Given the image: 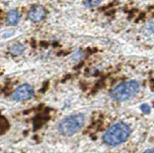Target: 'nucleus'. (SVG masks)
<instances>
[{"label": "nucleus", "instance_id": "nucleus-1", "mask_svg": "<svg viewBox=\"0 0 154 153\" xmlns=\"http://www.w3.org/2000/svg\"><path fill=\"white\" fill-rule=\"evenodd\" d=\"M131 133L128 124L124 122H116L112 124L103 134V142L109 146H117L127 141Z\"/></svg>", "mask_w": 154, "mask_h": 153}, {"label": "nucleus", "instance_id": "nucleus-2", "mask_svg": "<svg viewBox=\"0 0 154 153\" xmlns=\"http://www.w3.org/2000/svg\"><path fill=\"white\" fill-rule=\"evenodd\" d=\"M85 123V116L82 113L67 116L58 124V132L63 136H72L82 129Z\"/></svg>", "mask_w": 154, "mask_h": 153}, {"label": "nucleus", "instance_id": "nucleus-3", "mask_svg": "<svg viewBox=\"0 0 154 153\" xmlns=\"http://www.w3.org/2000/svg\"><path fill=\"white\" fill-rule=\"evenodd\" d=\"M139 83L136 80H128L122 82L113 88L110 93V96L114 101L123 102L133 98L139 91Z\"/></svg>", "mask_w": 154, "mask_h": 153}, {"label": "nucleus", "instance_id": "nucleus-4", "mask_svg": "<svg viewBox=\"0 0 154 153\" xmlns=\"http://www.w3.org/2000/svg\"><path fill=\"white\" fill-rule=\"evenodd\" d=\"M34 96V88L30 84H22L12 94L14 101H26Z\"/></svg>", "mask_w": 154, "mask_h": 153}, {"label": "nucleus", "instance_id": "nucleus-5", "mask_svg": "<svg viewBox=\"0 0 154 153\" xmlns=\"http://www.w3.org/2000/svg\"><path fill=\"white\" fill-rule=\"evenodd\" d=\"M46 17V9L42 5H34L29 9L28 18L34 23H39L43 21Z\"/></svg>", "mask_w": 154, "mask_h": 153}, {"label": "nucleus", "instance_id": "nucleus-6", "mask_svg": "<svg viewBox=\"0 0 154 153\" xmlns=\"http://www.w3.org/2000/svg\"><path fill=\"white\" fill-rule=\"evenodd\" d=\"M6 21H7V23L11 26L17 25L19 21H20V13L17 10H15V9L10 10L6 15Z\"/></svg>", "mask_w": 154, "mask_h": 153}, {"label": "nucleus", "instance_id": "nucleus-7", "mask_svg": "<svg viewBox=\"0 0 154 153\" xmlns=\"http://www.w3.org/2000/svg\"><path fill=\"white\" fill-rule=\"evenodd\" d=\"M24 50H25V47H24V45L20 44V43H14L9 48L10 53L13 55H21L24 52Z\"/></svg>", "mask_w": 154, "mask_h": 153}, {"label": "nucleus", "instance_id": "nucleus-8", "mask_svg": "<svg viewBox=\"0 0 154 153\" xmlns=\"http://www.w3.org/2000/svg\"><path fill=\"white\" fill-rule=\"evenodd\" d=\"M102 0H84V4L86 7L89 8H93V7L98 6L99 4H101Z\"/></svg>", "mask_w": 154, "mask_h": 153}, {"label": "nucleus", "instance_id": "nucleus-9", "mask_svg": "<svg viewBox=\"0 0 154 153\" xmlns=\"http://www.w3.org/2000/svg\"><path fill=\"white\" fill-rule=\"evenodd\" d=\"M140 110L142 111L144 114H149L151 112V107L149 104H146V103H143L140 105Z\"/></svg>", "mask_w": 154, "mask_h": 153}, {"label": "nucleus", "instance_id": "nucleus-10", "mask_svg": "<svg viewBox=\"0 0 154 153\" xmlns=\"http://www.w3.org/2000/svg\"><path fill=\"white\" fill-rule=\"evenodd\" d=\"M143 153H154V149H147V150H145Z\"/></svg>", "mask_w": 154, "mask_h": 153}, {"label": "nucleus", "instance_id": "nucleus-11", "mask_svg": "<svg viewBox=\"0 0 154 153\" xmlns=\"http://www.w3.org/2000/svg\"><path fill=\"white\" fill-rule=\"evenodd\" d=\"M0 27H1V23H0Z\"/></svg>", "mask_w": 154, "mask_h": 153}]
</instances>
